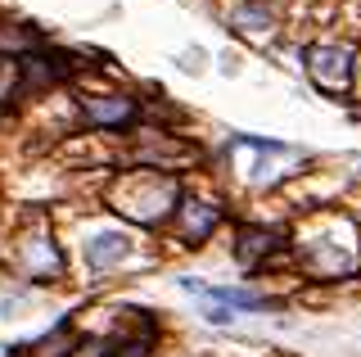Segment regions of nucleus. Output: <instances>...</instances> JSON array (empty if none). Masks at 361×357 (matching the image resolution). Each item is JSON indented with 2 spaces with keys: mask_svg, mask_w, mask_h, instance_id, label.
<instances>
[{
  "mask_svg": "<svg viewBox=\"0 0 361 357\" xmlns=\"http://www.w3.org/2000/svg\"><path fill=\"white\" fill-rule=\"evenodd\" d=\"M235 28H271V14L262 0H248V5L235 9Z\"/></svg>",
  "mask_w": 361,
  "mask_h": 357,
  "instance_id": "5",
  "label": "nucleus"
},
{
  "mask_svg": "<svg viewBox=\"0 0 361 357\" xmlns=\"http://www.w3.org/2000/svg\"><path fill=\"white\" fill-rule=\"evenodd\" d=\"M131 114H135L131 99H113V95H104V99H86V118L95 122V127H113V122H127Z\"/></svg>",
  "mask_w": 361,
  "mask_h": 357,
  "instance_id": "4",
  "label": "nucleus"
},
{
  "mask_svg": "<svg viewBox=\"0 0 361 357\" xmlns=\"http://www.w3.org/2000/svg\"><path fill=\"white\" fill-rule=\"evenodd\" d=\"M208 321L212 326H226V321H231V308H208Z\"/></svg>",
  "mask_w": 361,
  "mask_h": 357,
  "instance_id": "7",
  "label": "nucleus"
},
{
  "mask_svg": "<svg viewBox=\"0 0 361 357\" xmlns=\"http://www.w3.org/2000/svg\"><path fill=\"white\" fill-rule=\"evenodd\" d=\"M122 253H127V236L104 231V236H95V240L86 244V267H90V272H104V267L122 262Z\"/></svg>",
  "mask_w": 361,
  "mask_h": 357,
  "instance_id": "2",
  "label": "nucleus"
},
{
  "mask_svg": "<svg viewBox=\"0 0 361 357\" xmlns=\"http://www.w3.org/2000/svg\"><path fill=\"white\" fill-rule=\"evenodd\" d=\"M307 73L325 91H343L353 77V50L348 46H312L307 50Z\"/></svg>",
  "mask_w": 361,
  "mask_h": 357,
  "instance_id": "1",
  "label": "nucleus"
},
{
  "mask_svg": "<svg viewBox=\"0 0 361 357\" xmlns=\"http://www.w3.org/2000/svg\"><path fill=\"white\" fill-rule=\"evenodd\" d=\"M262 249H271V236H262V231H244L240 258H244V262H253V253H262Z\"/></svg>",
  "mask_w": 361,
  "mask_h": 357,
  "instance_id": "6",
  "label": "nucleus"
},
{
  "mask_svg": "<svg viewBox=\"0 0 361 357\" xmlns=\"http://www.w3.org/2000/svg\"><path fill=\"white\" fill-rule=\"evenodd\" d=\"M190 289V294H208V298H217V303L226 308H267V298H257V294H244V289H231V285H199V281H180Z\"/></svg>",
  "mask_w": 361,
  "mask_h": 357,
  "instance_id": "3",
  "label": "nucleus"
}]
</instances>
